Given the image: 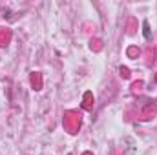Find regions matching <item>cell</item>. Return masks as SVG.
<instances>
[{
	"label": "cell",
	"instance_id": "1",
	"mask_svg": "<svg viewBox=\"0 0 157 155\" xmlns=\"http://www.w3.org/2000/svg\"><path fill=\"white\" fill-rule=\"evenodd\" d=\"M78 126H80V115L75 113V112H70L66 115V128L70 130V133H75V130Z\"/></svg>",
	"mask_w": 157,
	"mask_h": 155
},
{
	"label": "cell",
	"instance_id": "2",
	"mask_svg": "<svg viewBox=\"0 0 157 155\" xmlns=\"http://www.w3.org/2000/svg\"><path fill=\"white\" fill-rule=\"evenodd\" d=\"M9 31L7 29H4V28H0V46H6L7 42H9Z\"/></svg>",
	"mask_w": 157,
	"mask_h": 155
},
{
	"label": "cell",
	"instance_id": "3",
	"mask_svg": "<svg viewBox=\"0 0 157 155\" xmlns=\"http://www.w3.org/2000/svg\"><path fill=\"white\" fill-rule=\"evenodd\" d=\"M31 82H33V88H35V89H40V88H42V80H40L39 73H33V75H31Z\"/></svg>",
	"mask_w": 157,
	"mask_h": 155
},
{
	"label": "cell",
	"instance_id": "4",
	"mask_svg": "<svg viewBox=\"0 0 157 155\" xmlns=\"http://www.w3.org/2000/svg\"><path fill=\"white\" fill-rule=\"evenodd\" d=\"M84 108H86V110L91 108V93H86V95H84Z\"/></svg>",
	"mask_w": 157,
	"mask_h": 155
},
{
	"label": "cell",
	"instance_id": "5",
	"mask_svg": "<svg viewBox=\"0 0 157 155\" xmlns=\"http://www.w3.org/2000/svg\"><path fill=\"white\" fill-rule=\"evenodd\" d=\"M128 55H130V57H137V55H139V49H137V47H130V49H128Z\"/></svg>",
	"mask_w": 157,
	"mask_h": 155
},
{
	"label": "cell",
	"instance_id": "6",
	"mask_svg": "<svg viewBox=\"0 0 157 155\" xmlns=\"http://www.w3.org/2000/svg\"><path fill=\"white\" fill-rule=\"evenodd\" d=\"M121 75H122L124 78L130 77V71H128V68H121Z\"/></svg>",
	"mask_w": 157,
	"mask_h": 155
},
{
	"label": "cell",
	"instance_id": "7",
	"mask_svg": "<svg viewBox=\"0 0 157 155\" xmlns=\"http://www.w3.org/2000/svg\"><path fill=\"white\" fill-rule=\"evenodd\" d=\"M84 155H91V153H84Z\"/></svg>",
	"mask_w": 157,
	"mask_h": 155
}]
</instances>
